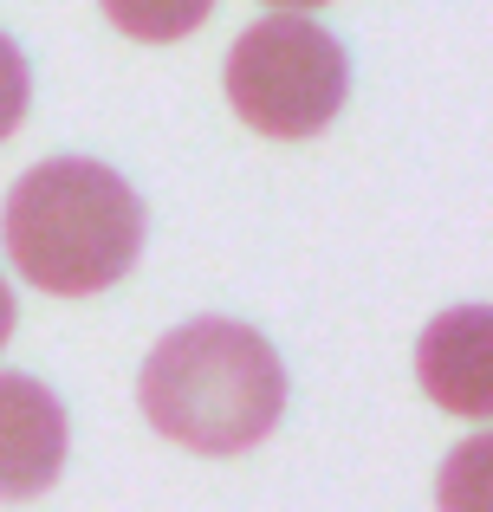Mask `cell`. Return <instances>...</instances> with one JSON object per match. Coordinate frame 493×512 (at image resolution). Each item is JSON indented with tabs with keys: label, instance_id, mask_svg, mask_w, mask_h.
Segmentation results:
<instances>
[{
	"label": "cell",
	"instance_id": "2",
	"mask_svg": "<svg viewBox=\"0 0 493 512\" xmlns=\"http://www.w3.org/2000/svg\"><path fill=\"white\" fill-rule=\"evenodd\" d=\"M0 240L26 286L52 299H91L137 266L143 201L124 175L91 156H52L13 182Z\"/></svg>",
	"mask_w": 493,
	"mask_h": 512
},
{
	"label": "cell",
	"instance_id": "8",
	"mask_svg": "<svg viewBox=\"0 0 493 512\" xmlns=\"http://www.w3.org/2000/svg\"><path fill=\"white\" fill-rule=\"evenodd\" d=\"M13 338V292H7V279H0V344Z\"/></svg>",
	"mask_w": 493,
	"mask_h": 512
},
{
	"label": "cell",
	"instance_id": "7",
	"mask_svg": "<svg viewBox=\"0 0 493 512\" xmlns=\"http://www.w3.org/2000/svg\"><path fill=\"white\" fill-rule=\"evenodd\" d=\"M26 98H33V72H26V59H20V46H13L7 33H0V143L20 130V117H26Z\"/></svg>",
	"mask_w": 493,
	"mask_h": 512
},
{
	"label": "cell",
	"instance_id": "9",
	"mask_svg": "<svg viewBox=\"0 0 493 512\" xmlns=\"http://www.w3.org/2000/svg\"><path fill=\"white\" fill-rule=\"evenodd\" d=\"M266 7H279V13H312V7H325V0H266Z\"/></svg>",
	"mask_w": 493,
	"mask_h": 512
},
{
	"label": "cell",
	"instance_id": "1",
	"mask_svg": "<svg viewBox=\"0 0 493 512\" xmlns=\"http://www.w3.org/2000/svg\"><path fill=\"white\" fill-rule=\"evenodd\" d=\"M137 402L189 454H241L286 415V363L241 318H189L143 357Z\"/></svg>",
	"mask_w": 493,
	"mask_h": 512
},
{
	"label": "cell",
	"instance_id": "6",
	"mask_svg": "<svg viewBox=\"0 0 493 512\" xmlns=\"http://www.w3.org/2000/svg\"><path fill=\"white\" fill-rule=\"evenodd\" d=\"M98 7L111 13L117 33L143 39V46H169V39H189L215 13V0H98Z\"/></svg>",
	"mask_w": 493,
	"mask_h": 512
},
{
	"label": "cell",
	"instance_id": "3",
	"mask_svg": "<svg viewBox=\"0 0 493 512\" xmlns=\"http://www.w3.org/2000/svg\"><path fill=\"white\" fill-rule=\"evenodd\" d=\"M228 104L247 130L273 143H305L344 111L351 59L305 13H266L228 46Z\"/></svg>",
	"mask_w": 493,
	"mask_h": 512
},
{
	"label": "cell",
	"instance_id": "4",
	"mask_svg": "<svg viewBox=\"0 0 493 512\" xmlns=\"http://www.w3.org/2000/svg\"><path fill=\"white\" fill-rule=\"evenodd\" d=\"M65 474V402L20 370H0V500H33Z\"/></svg>",
	"mask_w": 493,
	"mask_h": 512
},
{
	"label": "cell",
	"instance_id": "5",
	"mask_svg": "<svg viewBox=\"0 0 493 512\" xmlns=\"http://www.w3.org/2000/svg\"><path fill=\"white\" fill-rule=\"evenodd\" d=\"M416 370H422V389H429L442 409L481 422L493 409V331H487L481 305H461V312L435 318V325L422 331Z\"/></svg>",
	"mask_w": 493,
	"mask_h": 512
}]
</instances>
